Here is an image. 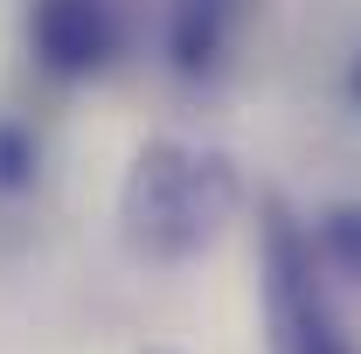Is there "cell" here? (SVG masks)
<instances>
[{"label": "cell", "instance_id": "cell-3", "mask_svg": "<svg viewBox=\"0 0 361 354\" xmlns=\"http://www.w3.org/2000/svg\"><path fill=\"white\" fill-rule=\"evenodd\" d=\"M21 42H28V56H35L42 77H56V84H90V77H104L126 56L133 14H126V0H28Z\"/></svg>", "mask_w": 361, "mask_h": 354}, {"label": "cell", "instance_id": "cell-1", "mask_svg": "<svg viewBox=\"0 0 361 354\" xmlns=\"http://www.w3.org/2000/svg\"><path fill=\"white\" fill-rule=\"evenodd\" d=\"M236 216V167L216 146L195 139H146L126 167L118 188V222L126 243L153 264H180L195 250H209Z\"/></svg>", "mask_w": 361, "mask_h": 354}, {"label": "cell", "instance_id": "cell-2", "mask_svg": "<svg viewBox=\"0 0 361 354\" xmlns=\"http://www.w3.org/2000/svg\"><path fill=\"white\" fill-rule=\"evenodd\" d=\"M264 334L271 354H355V341L341 334V319L319 292L313 236L292 222L285 202H264Z\"/></svg>", "mask_w": 361, "mask_h": 354}, {"label": "cell", "instance_id": "cell-5", "mask_svg": "<svg viewBox=\"0 0 361 354\" xmlns=\"http://www.w3.org/2000/svg\"><path fill=\"white\" fill-rule=\"evenodd\" d=\"M35 174H42V146H35V133H28L21 118H0V195L35 188Z\"/></svg>", "mask_w": 361, "mask_h": 354}, {"label": "cell", "instance_id": "cell-6", "mask_svg": "<svg viewBox=\"0 0 361 354\" xmlns=\"http://www.w3.org/2000/svg\"><path fill=\"white\" fill-rule=\"evenodd\" d=\"M348 90H355V104H361V56H355V70H348Z\"/></svg>", "mask_w": 361, "mask_h": 354}, {"label": "cell", "instance_id": "cell-4", "mask_svg": "<svg viewBox=\"0 0 361 354\" xmlns=\"http://www.w3.org/2000/svg\"><path fill=\"white\" fill-rule=\"evenodd\" d=\"M243 0H174L167 7V56L180 77H216L236 49Z\"/></svg>", "mask_w": 361, "mask_h": 354}]
</instances>
